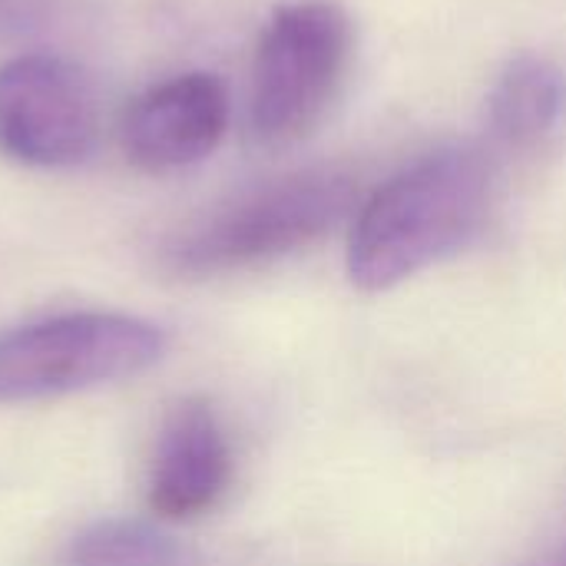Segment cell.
Instances as JSON below:
<instances>
[{
	"label": "cell",
	"instance_id": "cell-1",
	"mask_svg": "<svg viewBox=\"0 0 566 566\" xmlns=\"http://www.w3.org/2000/svg\"><path fill=\"white\" fill-rule=\"evenodd\" d=\"M494 209V156L478 146L434 149L361 202L348 239V275L361 292H385L474 245Z\"/></svg>",
	"mask_w": 566,
	"mask_h": 566
},
{
	"label": "cell",
	"instance_id": "cell-2",
	"mask_svg": "<svg viewBox=\"0 0 566 566\" xmlns=\"http://www.w3.org/2000/svg\"><path fill=\"white\" fill-rule=\"evenodd\" d=\"M358 202V179L318 166L259 182L192 219L163 245V265L179 279H212L292 255L332 229Z\"/></svg>",
	"mask_w": 566,
	"mask_h": 566
},
{
	"label": "cell",
	"instance_id": "cell-3",
	"mask_svg": "<svg viewBox=\"0 0 566 566\" xmlns=\"http://www.w3.org/2000/svg\"><path fill=\"white\" fill-rule=\"evenodd\" d=\"M352 60V20L328 0H298L272 13L262 30L249 126L259 146H289L315 129L332 106Z\"/></svg>",
	"mask_w": 566,
	"mask_h": 566
},
{
	"label": "cell",
	"instance_id": "cell-4",
	"mask_svg": "<svg viewBox=\"0 0 566 566\" xmlns=\"http://www.w3.org/2000/svg\"><path fill=\"white\" fill-rule=\"evenodd\" d=\"M166 335L133 315L73 312L0 335V405L113 385L153 368Z\"/></svg>",
	"mask_w": 566,
	"mask_h": 566
},
{
	"label": "cell",
	"instance_id": "cell-5",
	"mask_svg": "<svg viewBox=\"0 0 566 566\" xmlns=\"http://www.w3.org/2000/svg\"><path fill=\"white\" fill-rule=\"evenodd\" d=\"M99 103L90 76L53 53H27L0 66V156L66 169L96 149Z\"/></svg>",
	"mask_w": 566,
	"mask_h": 566
},
{
	"label": "cell",
	"instance_id": "cell-6",
	"mask_svg": "<svg viewBox=\"0 0 566 566\" xmlns=\"http://www.w3.org/2000/svg\"><path fill=\"white\" fill-rule=\"evenodd\" d=\"M229 96L212 73H179L139 93L119 126L123 153L146 172L202 163L226 136Z\"/></svg>",
	"mask_w": 566,
	"mask_h": 566
},
{
	"label": "cell",
	"instance_id": "cell-7",
	"mask_svg": "<svg viewBox=\"0 0 566 566\" xmlns=\"http://www.w3.org/2000/svg\"><path fill=\"white\" fill-rule=\"evenodd\" d=\"M232 484V448L212 405L189 398L166 418L149 464V507L163 521L209 514Z\"/></svg>",
	"mask_w": 566,
	"mask_h": 566
},
{
	"label": "cell",
	"instance_id": "cell-8",
	"mask_svg": "<svg viewBox=\"0 0 566 566\" xmlns=\"http://www.w3.org/2000/svg\"><path fill=\"white\" fill-rule=\"evenodd\" d=\"M566 123V70L544 53L514 56L491 96L488 133L501 153L531 156L544 149Z\"/></svg>",
	"mask_w": 566,
	"mask_h": 566
},
{
	"label": "cell",
	"instance_id": "cell-9",
	"mask_svg": "<svg viewBox=\"0 0 566 566\" xmlns=\"http://www.w3.org/2000/svg\"><path fill=\"white\" fill-rule=\"evenodd\" d=\"M63 566H192L189 551L153 524L109 517L83 527L63 551Z\"/></svg>",
	"mask_w": 566,
	"mask_h": 566
},
{
	"label": "cell",
	"instance_id": "cell-10",
	"mask_svg": "<svg viewBox=\"0 0 566 566\" xmlns=\"http://www.w3.org/2000/svg\"><path fill=\"white\" fill-rule=\"evenodd\" d=\"M534 566H566V534Z\"/></svg>",
	"mask_w": 566,
	"mask_h": 566
}]
</instances>
